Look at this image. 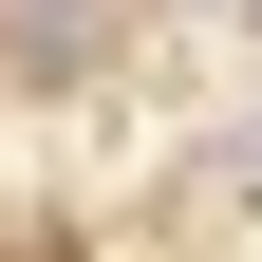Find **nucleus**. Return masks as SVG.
<instances>
[{
    "mask_svg": "<svg viewBox=\"0 0 262 262\" xmlns=\"http://www.w3.org/2000/svg\"><path fill=\"white\" fill-rule=\"evenodd\" d=\"M94 56V0H19V75H75Z\"/></svg>",
    "mask_w": 262,
    "mask_h": 262,
    "instance_id": "f257e3e1",
    "label": "nucleus"
}]
</instances>
